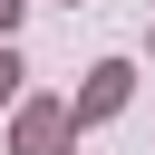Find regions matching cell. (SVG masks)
<instances>
[{"mask_svg": "<svg viewBox=\"0 0 155 155\" xmlns=\"http://www.w3.org/2000/svg\"><path fill=\"white\" fill-rule=\"evenodd\" d=\"M68 145H78V107H68V97H19L10 155H68Z\"/></svg>", "mask_w": 155, "mask_h": 155, "instance_id": "cell-1", "label": "cell"}, {"mask_svg": "<svg viewBox=\"0 0 155 155\" xmlns=\"http://www.w3.org/2000/svg\"><path fill=\"white\" fill-rule=\"evenodd\" d=\"M126 87H136V68H126V58H97V68H87V87L68 97V107H78V126H107V116L126 107Z\"/></svg>", "mask_w": 155, "mask_h": 155, "instance_id": "cell-2", "label": "cell"}, {"mask_svg": "<svg viewBox=\"0 0 155 155\" xmlns=\"http://www.w3.org/2000/svg\"><path fill=\"white\" fill-rule=\"evenodd\" d=\"M19 78H29V68H19V58H10V48H0V107H10V97H19Z\"/></svg>", "mask_w": 155, "mask_h": 155, "instance_id": "cell-3", "label": "cell"}, {"mask_svg": "<svg viewBox=\"0 0 155 155\" xmlns=\"http://www.w3.org/2000/svg\"><path fill=\"white\" fill-rule=\"evenodd\" d=\"M19 10H29V0H0V48H10V29H19Z\"/></svg>", "mask_w": 155, "mask_h": 155, "instance_id": "cell-4", "label": "cell"}]
</instances>
